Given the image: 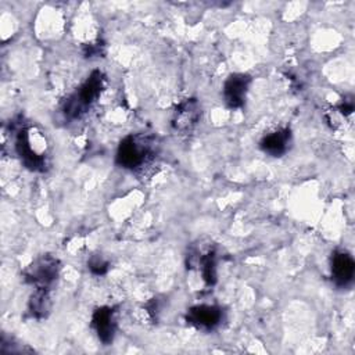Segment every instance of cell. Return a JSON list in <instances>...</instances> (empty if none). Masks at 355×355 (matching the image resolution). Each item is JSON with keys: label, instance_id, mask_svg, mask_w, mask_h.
Instances as JSON below:
<instances>
[{"label": "cell", "instance_id": "6da1fadb", "mask_svg": "<svg viewBox=\"0 0 355 355\" xmlns=\"http://www.w3.org/2000/svg\"><path fill=\"white\" fill-rule=\"evenodd\" d=\"M155 157V141L150 136L129 135L121 140L115 161L128 171H143Z\"/></svg>", "mask_w": 355, "mask_h": 355}, {"label": "cell", "instance_id": "7a4b0ae2", "mask_svg": "<svg viewBox=\"0 0 355 355\" xmlns=\"http://www.w3.org/2000/svg\"><path fill=\"white\" fill-rule=\"evenodd\" d=\"M105 86V76L101 71H93L86 80L64 101L62 115L72 121L85 115L89 108L97 101Z\"/></svg>", "mask_w": 355, "mask_h": 355}, {"label": "cell", "instance_id": "3957f363", "mask_svg": "<svg viewBox=\"0 0 355 355\" xmlns=\"http://www.w3.org/2000/svg\"><path fill=\"white\" fill-rule=\"evenodd\" d=\"M60 261L50 254H44L37 257L29 266H26L24 270V279L26 283L35 286V288L50 290L60 275Z\"/></svg>", "mask_w": 355, "mask_h": 355}, {"label": "cell", "instance_id": "277c9868", "mask_svg": "<svg viewBox=\"0 0 355 355\" xmlns=\"http://www.w3.org/2000/svg\"><path fill=\"white\" fill-rule=\"evenodd\" d=\"M15 153L19 157L21 162L31 171L43 172L47 166V158L43 153H39L36 147L32 144L31 129L21 128L17 132L15 137Z\"/></svg>", "mask_w": 355, "mask_h": 355}, {"label": "cell", "instance_id": "5b68a950", "mask_svg": "<svg viewBox=\"0 0 355 355\" xmlns=\"http://www.w3.org/2000/svg\"><path fill=\"white\" fill-rule=\"evenodd\" d=\"M223 320V311L218 305H194L186 312V322L204 331H211L216 329Z\"/></svg>", "mask_w": 355, "mask_h": 355}, {"label": "cell", "instance_id": "8992f818", "mask_svg": "<svg viewBox=\"0 0 355 355\" xmlns=\"http://www.w3.org/2000/svg\"><path fill=\"white\" fill-rule=\"evenodd\" d=\"M201 118V108L196 98H184L180 101L173 114L171 125L179 133L191 132Z\"/></svg>", "mask_w": 355, "mask_h": 355}, {"label": "cell", "instance_id": "52a82bcc", "mask_svg": "<svg viewBox=\"0 0 355 355\" xmlns=\"http://www.w3.org/2000/svg\"><path fill=\"white\" fill-rule=\"evenodd\" d=\"M251 85V76L248 73H232L223 83V100L225 104L232 108H240L245 103L248 87Z\"/></svg>", "mask_w": 355, "mask_h": 355}, {"label": "cell", "instance_id": "ba28073f", "mask_svg": "<svg viewBox=\"0 0 355 355\" xmlns=\"http://www.w3.org/2000/svg\"><path fill=\"white\" fill-rule=\"evenodd\" d=\"M330 272L331 280L337 287H349L355 275V262L352 255L344 250L334 251L330 258Z\"/></svg>", "mask_w": 355, "mask_h": 355}, {"label": "cell", "instance_id": "9c48e42d", "mask_svg": "<svg viewBox=\"0 0 355 355\" xmlns=\"http://www.w3.org/2000/svg\"><path fill=\"white\" fill-rule=\"evenodd\" d=\"M92 329L94 330L97 338L108 345L114 341L116 331V318L115 311L111 306H100L93 311L92 315Z\"/></svg>", "mask_w": 355, "mask_h": 355}, {"label": "cell", "instance_id": "30bf717a", "mask_svg": "<svg viewBox=\"0 0 355 355\" xmlns=\"http://www.w3.org/2000/svg\"><path fill=\"white\" fill-rule=\"evenodd\" d=\"M187 265L189 268L197 266L207 286L216 283V252L214 248L209 247L205 251H194L189 255Z\"/></svg>", "mask_w": 355, "mask_h": 355}, {"label": "cell", "instance_id": "8fae6325", "mask_svg": "<svg viewBox=\"0 0 355 355\" xmlns=\"http://www.w3.org/2000/svg\"><path fill=\"white\" fill-rule=\"evenodd\" d=\"M291 146V130L288 128L273 130L262 137L259 141L261 150L270 157L284 155Z\"/></svg>", "mask_w": 355, "mask_h": 355}, {"label": "cell", "instance_id": "7c38bea8", "mask_svg": "<svg viewBox=\"0 0 355 355\" xmlns=\"http://www.w3.org/2000/svg\"><path fill=\"white\" fill-rule=\"evenodd\" d=\"M51 309L50 290L49 288H35L33 294L28 301V312L35 319H44Z\"/></svg>", "mask_w": 355, "mask_h": 355}, {"label": "cell", "instance_id": "4fadbf2b", "mask_svg": "<svg viewBox=\"0 0 355 355\" xmlns=\"http://www.w3.org/2000/svg\"><path fill=\"white\" fill-rule=\"evenodd\" d=\"M87 268L93 275L103 276L107 273V270L110 268V262L103 255L96 254V255H92L90 259L87 261Z\"/></svg>", "mask_w": 355, "mask_h": 355}, {"label": "cell", "instance_id": "5bb4252c", "mask_svg": "<svg viewBox=\"0 0 355 355\" xmlns=\"http://www.w3.org/2000/svg\"><path fill=\"white\" fill-rule=\"evenodd\" d=\"M103 47H104V46H103L100 42H97V43H89V44L85 46L83 54H85V57H89V58H92V57H98L100 54L104 53V49H103Z\"/></svg>", "mask_w": 355, "mask_h": 355}, {"label": "cell", "instance_id": "9a60e30c", "mask_svg": "<svg viewBox=\"0 0 355 355\" xmlns=\"http://www.w3.org/2000/svg\"><path fill=\"white\" fill-rule=\"evenodd\" d=\"M337 110H338L344 116L352 114V111H354V101H352V98H345V100H343V101L337 105Z\"/></svg>", "mask_w": 355, "mask_h": 355}]
</instances>
